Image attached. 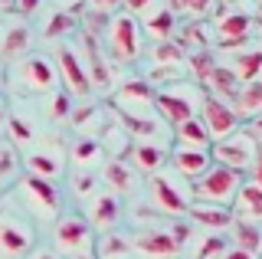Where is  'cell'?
<instances>
[{
	"label": "cell",
	"instance_id": "cell-46",
	"mask_svg": "<svg viewBox=\"0 0 262 259\" xmlns=\"http://www.w3.org/2000/svg\"><path fill=\"white\" fill-rule=\"evenodd\" d=\"M7 121H10V112H7V102L0 99V138L7 135Z\"/></svg>",
	"mask_w": 262,
	"mask_h": 259
},
{
	"label": "cell",
	"instance_id": "cell-42",
	"mask_svg": "<svg viewBox=\"0 0 262 259\" xmlns=\"http://www.w3.org/2000/svg\"><path fill=\"white\" fill-rule=\"evenodd\" d=\"M151 7H154V0H125L128 17H135V13H141V17H144V13L151 10Z\"/></svg>",
	"mask_w": 262,
	"mask_h": 259
},
{
	"label": "cell",
	"instance_id": "cell-18",
	"mask_svg": "<svg viewBox=\"0 0 262 259\" xmlns=\"http://www.w3.org/2000/svg\"><path fill=\"white\" fill-rule=\"evenodd\" d=\"M174 138H177V148H193V151H210V132L203 128L200 118H190V121H180L174 125Z\"/></svg>",
	"mask_w": 262,
	"mask_h": 259
},
{
	"label": "cell",
	"instance_id": "cell-29",
	"mask_svg": "<svg viewBox=\"0 0 262 259\" xmlns=\"http://www.w3.org/2000/svg\"><path fill=\"white\" fill-rule=\"evenodd\" d=\"M233 243H236V249L256 256L259 249H262V233H259V226H256V223L233 220Z\"/></svg>",
	"mask_w": 262,
	"mask_h": 259
},
{
	"label": "cell",
	"instance_id": "cell-30",
	"mask_svg": "<svg viewBox=\"0 0 262 259\" xmlns=\"http://www.w3.org/2000/svg\"><path fill=\"white\" fill-rule=\"evenodd\" d=\"M16 174H20V151L10 141H0V190L16 181Z\"/></svg>",
	"mask_w": 262,
	"mask_h": 259
},
{
	"label": "cell",
	"instance_id": "cell-37",
	"mask_svg": "<svg viewBox=\"0 0 262 259\" xmlns=\"http://www.w3.org/2000/svg\"><path fill=\"white\" fill-rule=\"evenodd\" d=\"M69 30H72V13H56V17L46 23V36H49V39L69 33Z\"/></svg>",
	"mask_w": 262,
	"mask_h": 259
},
{
	"label": "cell",
	"instance_id": "cell-17",
	"mask_svg": "<svg viewBox=\"0 0 262 259\" xmlns=\"http://www.w3.org/2000/svg\"><path fill=\"white\" fill-rule=\"evenodd\" d=\"M154 109H158L161 118H167L170 125H180V121L193 118V102L187 99V95H177V92H158L154 95Z\"/></svg>",
	"mask_w": 262,
	"mask_h": 259
},
{
	"label": "cell",
	"instance_id": "cell-3",
	"mask_svg": "<svg viewBox=\"0 0 262 259\" xmlns=\"http://www.w3.org/2000/svg\"><path fill=\"white\" fill-rule=\"evenodd\" d=\"M53 243H56V253H62V256H69V259L92 256V249H95L92 226L82 220V217H76V213H66V217L56 220Z\"/></svg>",
	"mask_w": 262,
	"mask_h": 259
},
{
	"label": "cell",
	"instance_id": "cell-36",
	"mask_svg": "<svg viewBox=\"0 0 262 259\" xmlns=\"http://www.w3.org/2000/svg\"><path fill=\"white\" fill-rule=\"evenodd\" d=\"M190 66H193V72H196V79H200V82H207V79L213 76V69H216V59H213V56L203 50V53H193V56H190Z\"/></svg>",
	"mask_w": 262,
	"mask_h": 259
},
{
	"label": "cell",
	"instance_id": "cell-9",
	"mask_svg": "<svg viewBox=\"0 0 262 259\" xmlns=\"http://www.w3.org/2000/svg\"><path fill=\"white\" fill-rule=\"evenodd\" d=\"M151 197H154V204H158V210H164V213H170V217H184L187 210H190V197H187L184 187H177L167 174L151 177Z\"/></svg>",
	"mask_w": 262,
	"mask_h": 259
},
{
	"label": "cell",
	"instance_id": "cell-32",
	"mask_svg": "<svg viewBox=\"0 0 262 259\" xmlns=\"http://www.w3.org/2000/svg\"><path fill=\"white\" fill-rule=\"evenodd\" d=\"M72 125L82 132V138H92L98 128H102V109H95V105H85V109L72 112Z\"/></svg>",
	"mask_w": 262,
	"mask_h": 259
},
{
	"label": "cell",
	"instance_id": "cell-51",
	"mask_svg": "<svg viewBox=\"0 0 262 259\" xmlns=\"http://www.w3.org/2000/svg\"><path fill=\"white\" fill-rule=\"evenodd\" d=\"M4 30H7V23H4V17H0V36H4Z\"/></svg>",
	"mask_w": 262,
	"mask_h": 259
},
{
	"label": "cell",
	"instance_id": "cell-52",
	"mask_svg": "<svg viewBox=\"0 0 262 259\" xmlns=\"http://www.w3.org/2000/svg\"><path fill=\"white\" fill-rule=\"evenodd\" d=\"M79 259H92V256H79Z\"/></svg>",
	"mask_w": 262,
	"mask_h": 259
},
{
	"label": "cell",
	"instance_id": "cell-20",
	"mask_svg": "<svg viewBox=\"0 0 262 259\" xmlns=\"http://www.w3.org/2000/svg\"><path fill=\"white\" fill-rule=\"evenodd\" d=\"M190 220L193 223H203L210 230H229L233 226V210L229 207H213V204H190Z\"/></svg>",
	"mask_w": 262,
	"mask_h": 259
},
{
	"label": "cell",
	"instance_id": "cell-34",
	"mask_svg": "<svg viewBox=\"0 0 262 259\" xmlns=\"http://www.w3.org/2000/svg\"><path fill=\"white\" fill-rule=\"evenodd\" d=\"M184 46L180 43H158L154 46V62H158V66H180V59H184Z\"/></svg>",
	"mask_w": 262,
	"mask_h": 259
},
{
	"label": "cell",
	"instance_id": "cell-2",
	"mask_svg": "<svg viewBox=\"0 0 262 259\" xmlns=\"http://www.w3.org/2000/svg\"><path fill=\"white\" fill-rule=\"evenodd\" d=\"M239 187H243V174L229 171L223 164H210V171L193 181V197H196V204L226 207V204H233Z\"/></svg>",
	"mask_w": 262,
	"mask_h": 259
},
{
	"label": "cell",
	"instance_id": "cell-49",
	"mask_svg": "<svg viewBox=\"0 0 262 259\" xmlns=\"http://www.w3.org/2000/svg\"><path fill=\"white\" fill-rule=\"evenodd\" d=\"M249 132H252V135H262V115L252 118V128H249Z\"/></svg>",
	"mask_w": 262,
	"mask_h": 259
},
{
	"label": "cell",
	"instance_id": "cell-19",
	"mask_svg": "<svg viewBox=\"0 0 262 259\" xmlns=\"http://www.w3.org/2000/svg\"><path fill=\"white\" fill-rule=\"evenodd\" d=\"M30 27L27 23H13V27H7L4 30V36H0V56L4 59H20V56H27L30 50Z\"/></svg>",
	"mask_w": 262,
	"mask_h": 259
},
{
	"label": "cell",
	"instance_id": "cell-4",
	"mask_svg": "<svg viewBox=\"0 0 262 259\" xmlns=\"http://www.w3.org/2000/svg\"><path fill=\"white\" fill-rule=\"evenodd\" d=\"M16 193H20V204L30 210L39 220H56L59 213V190L53 187V181H43V177H20L16 181Z\"/></svg>",
	"mask_w": 262,
	"mask_h": 259
},
{
	"label": "cell",
	"instance_id": "cell-11",
	"mask_svg": "<svg viewBox=\"0 0 262 259\" xmlns=\"http://www.w3.org/2000/svg\"><path fill=\"white\" fill-rule=\"evenodd\" d=\"M154 89L141 82V79H131V82H125L115 92V105H118V115H144V112H151L154 105Z\"/></svg>",
	"mask_w": 262,
	"mask_h": 259
},
{
	"label": "cell",
	"instance_id": "cell-33",
	"mask_svg": "<svg viewBox=\"0 0 262 259\" xmlns=\"http://www.w3.org/2000/svg\"><path fill=\"white\" fill-rule=\"evenodd\" d=\"M131 243L125 236H118V233H108V236L98 240V259H115V256H128L131 253Z\"/></svg>",
	"mask_w": 262,
	"mask_h": 259
},
{
	"label": "cell",
	"instance_id": "cell-5",
	"mask_svg": "<svg viewBox=\"0 0 262 259\" xmlns=\"http://www.w3.org/2000/svg\"><path fill=\"white\" fill-rule=\"evenodd\" d=\"M13 79L23 92H49L56 85V69L46 56H23L13 66Z\"/></svg>",
	"mask_w": 262,
	"mask_h": 259
},
{
	"label": "cell",
	"instance_id": "cell-26",
	"mask_svg": "<svg viewBox=\"0 0 262 259\" xmlns=\"http://www.w3.org/2000/svg\"><path fill=\"white\" fill-rule=\"evenodd\" d=\"M233 112H236L239 118H243V115H246V118L262 115V85H259V82L243 85L239 95H236V102H233Z\"/></svg>",
	"mask_w": 262,
	"mask_h": 259
},
{
	"label": "cell",
	"instance_id": "cell-25",
	"mask_svg": "<svg viewBox=\"0 0 262 259\" xmlns=\"http://www.w3.org/2000/svg\"><path fill=\"white\" fill-rule=\"evenodd\" d=\"M69 161L76 167H82V171H89L92 164L102 161V141L98 138H76V144L69 151Z\"/></svg>",
	"mask_w": 262,
	"mask_h": 259
},
{
	"label": "cell",
	"instance_id": "cell-48",
	"mask_svg": "<svg viewBox=\"0 0 262 259\" xmlns=\"http://www.w3.org/2000/svg\"><path fill=\"white\" fill-rule=\"evenodd\" d=\"M223 259H256V256H249V253H243V249H226V253H223Z\"/></svg>",
	"mask_w": 262,
	"mask_h": 259
},
{
	"label": "cell",
	"instance_id": "cell-6",
	"mask_svg": "<svg viewBox=\"0 0 262 259\" xmlns=\"http://www.w3.org/2000/svg\"><path fill=\"white\" fill-rule=\"evenodd\" d=\"M138 46H141V36H138V23L128 13H118V17L108 20V50L115 59L131 62L138 56Z\"/></svg>",
	"mask_w": 262,
	"mask_h": 259
},
{
	"label": "cell",
	"instance_id": "cell-8",
	"mask_svg": "<svg viewBox=\"0 0 262 259\" xmlns=\"http://www.w3.org/2000/svg\"><path fill=\"white\" fill-rule=\"evenodd\" d=\"M203 128L210 132V138L213 141H223L229 138V135L239 128V115L233 112V105H226V102H220V99H207L203 102Z\"/></svg>",
	"mask_w": 262,
	"mask_h": 259
},
{
	"label": "cell",
	"instance_id": "cell-45",
	"mask_svg": "<svg viewBox=\"0 0 262 259\" xmlns=\"http://www.w3.org/2000/svg\"><path fill=\"white\" fill-rule=\"evenodd\" d=\"M249 171H252V184H256V187L262 190V155L256 158V164H252V167H249Z\"/></svg>",
	"mask_w": 262,
	"mask_h": 259
},
{
	"label": "cell",
	"instance_id": "cell-27",
	"mask_svg": "<svg viewBox=\"0 0 262 259\" xmlns=\"http://www.w3.org/2000/svg\"><path fill=\"white\" fill-rule=\"evenodd\" d=\"M105 184H108L112 190H118V193L135 190V171L128 167V161L112 158L108 164H105Z\"/></svg>",
	"mask_w": 262,
	"mask_h": 259
},
{
	"label": "cell",
	"instance_id": "cell-14",
	"mask_svg": "<svg viewBox=\"0 0 262 259\" xmlns=\"http://www.w3.org/2000/svg\"><path fill=\"white\" fill-rule=\"evenodd\" d=\"M170 164H174V171L180 177H187V181H196V177H203L210 171L213 158L210 151H193V148H174L170 151Z\"/></svg>",
	"mask_w": 262,
	"mask_h": 259
},
{
	"label": "cell",
	"instance_id": "cell-53",
	"mask_svg": "<svg viewBox=\"0 0 262 259\" xmlns=\"http://www.w3.org/2000/svg\"><path fill=\"white\" fill-rule=\"evenodd\" d=\"M259 85H262V76H259Z\"/></svg>",
	"mask_w": 262,
	"mask_h": 259
},
{
	"label": "cell",
	"instance_id": "cell-22",
	"mask_svg": "<svg viewBox=\"0 0 262 259\" xmlns=\"http://www.w3.org/2000/svg\"><path fill=\"white\" fill-rule=\"evenodd\" d=\"M207 85H213V99H220V102H236V95H239V89H243V82L236 79V72L233 69H226V66H216L213 69V76L207 79Z\"/></svg>",
	"mask_w": 262,
	"mask_h": 259
},
{
	"label": "cell",
	"instance_id": "cell-44",
	"mask_svg": "<svg viewBox=\"0 0 262 259\" xmlns=\"http://www.w3.org/2000/svg\"><path fill=\"white\" fill-rule=\"evenodd\" d=\"M118 4H125V0H92V7L95 10H102V13H108V10H115Z\"/></svg>",
	"mask_w": 262,
	"mask_h": 259
},
{
	"label": "cell",
	"instance_id": "cell-21",
	"mask_svg": "<svg viewBox=\"0 0 262 259\" xmlns=\"http://www.w3.org/2000/svg\"><path fill=\"white\" fill-rule=\"evenodd\" d=\"M131 246L138 249V253H147V256H174L177 253V243H174V236H170L167 230H154V233H141Z\"/></svg>",
	"mask_w": 262,
	"mask_h": 259
},
{
	"label": "cell",
	"instance_id": "cell-16",
	"mask_svg": "<svg viewBox=\"0 0 262 259\" xmlns=\"http://www.w3.org/2000/svg\"><path fill=\"white\" fill-rule=\"evenodd\" d=\"M59 69H62V82L69 85V92H76V95H89V92H92V79H89V72L82 69L79 56L72 50L59 53Z\"/></svg>",
	"mask_w": 262,
	"mask_h": 259
},
{
	"label": "cell",
	"instance_id": "cell-24",
	"mask_svg": "<svg viewBox=\"0 0 262 259\" xmlns=\"http://www.w3.org/2000/svg\"><path fill=\"white\" fill-rule=\"evenodd\" d=\"M118 220V200L112 197V193H98L92 197V204H89V226H112Z\"/></svg>",
	"mask_w": 262,
	"mask_h": 259
},
{
	"label": "cell",
	"instance_id": "cell-28",
	"mask_svg": "<svg viewBox=\"0 0 262 259\" xmlns=\"http://www.w3.org/2000/svg\"><path fill=\"white\" fill-rule=\"evenodd\" d=\"M233 72H236V79H239L243 85H249V82H259V72H262V50H246L236 56V62H233Z\"/></svg>",
	"mask_w": 262,
	"mask_h": 259
},
{
	"label": "cell",
	"instance_id": "cell-1",
	"mask_svg": "<svg viewBox=\"0 0 262 259\" xmlns=\"http://www.w3.org/2000/svg\"><path fill=\"white\" fill-rule=\"evenodd\" d=\"M259 155H262L259 138L249 132V128H246V132H233L223 141H213V151H210L213 164H223V167H229V171H236V174L249 171Z\"/></svg>",
	"mask_w": 262,
	"mask_h": 259
},
{
	"label": "cell",
	"instance_id": "cell-38",
	"mask_svg": "<svg viewBox=\"0 0 262 259\" xmlns=\"http://www.w3.org/2000/svg\"><path fill=\"white\" fill-rule=\"evenodd\" d=\"M180 43H187V46H200V53H203V46H207L210 39H207V33H203L200 23H190V27H184V36H180Z\"/></svg>",
	"mask_w": 262,
	"mask_h": 259
},
{
	"label": "cell",
	"instance_id": "cell-50",
	"mask_svg": "<svg viewBox=\"0 0 262 259\" xmlns=\"http://www.w3.org/2000/svg\"><path fill=\"white\" fill-rule=\"evenodd\" d=\"M13 7V0H0V10H10Z\"/></svg>",
	"mask_w": 262,
	"mask_h": 259
},
{
	"label": "cell",
	"instance_id": "cell-40",
	"mask_svg": "<svg viewBox=\"0 0 262 259\" xmlns=\"http://www.w3.org/2000/svg\"><path fill=\"white\" fill-rule=\"evenodd\" d=\"M95 187V177L92 174H76L72 177V190H76V197H89Z\"/></svg>",
	"mask_w": 262,
	"mask_h": 259
},
{
	"label": "cell",
	"instance_id": "cell-23",
	"mask_svg": "<svg viewBox=\"0 0 262 259\" xmlns=\"http://www.w3.org/2000/svg\"><path fill=\"white\" fill-rule=\"evenodd\" d=\"M144 30H147V33H151L154 39L167 43L170 33L177 30V23H174V10H170V7H158V10H147V13H144Z\"/></svg>",
	"mask_w": 262,
	"mask_h": 259
},
{
	"label": "cell",
	"instance_id": "cell-39",
	"mask_svg": "<svg viewBox=\"0 0 262 259\" xmlns=\"http://www.w3.org/2000/svg\"><path fill=\"white\" fill-rule=\"evenodd\" d=\"M49 118H69V95L66 92H56L53 95V102H49Z\"/></svg>",
	"mask_w": 262,
	"mask_h": 259
},
{
	"label": "cell",
	"instance_id": "cell-7",
	"mask_svg": "<svg viewBox=\"0 0 262 259\" xmlns=\"http://www.w3.org/2000/svg\"><path fill=\"white\" fill-rule=\"evenodd\" d=\"M0 253L10 259L33 253V226L20 217H0Z\"/></svg>",
	"mask_w": 262,
	"mask_h": 259
},
{
	"label": "cell",
	"instance_id": "cell-12",
	"mask_svg": "<svg viewBox=\"0 0 262 259\" xmlns=\"http://www.w3.org/2000/svg\"><path fill=\"white\" fill-rule=\"evenodd\" d=\"M249 27L252 20L246 17L239 10H229L223 20H216V39L223 50H236V46H246V39H249Z\"/></svg>",
	"mask_w": 262,
	"mask_h": 259
},
{
	"label": "cell",
	"instance_id": "cell-13",
	"mask_svg": "<svg viewBox=\"0 0 262 259\" xmlns=\"http://www.w3.org/2000/svg\"><path fill=\"white\" fill-rule=\"evenodd\" d=\"M125 158H131L135 171L141 174H161V167L167 164V151L161 144H151V141H131V148L125 151Z\"/></svg>",
	"mask_w": 262,
	"mask_h": 259
},
{
	"label": "cell",
	"instance_id": "cell-47",
	"mask_svg": "<svg viewBox=\"0 0 262 259\" xmlns=\"http://www.w3.org/2000/svg\"><path fill=\"white\" fill-rule=\"evenodd\" d=\"M30 259H59V256H56V249H43V246H36V249L30 253Z\"/></svg>",
	"mask_w": 262,
	"mask_h": 259
},
{
	"label": "cell",
	"instance_id": "cell-54",
	"mask_svg": "<svg viewBox=\"0 0 262 259\" xmlns=\"http://www.w3.org/2000/svg\"><path fill=\"white\" fill-rule=\"evenodd\" d=\"M259 253H262V249H259Z\"/></svg>",
	"mask_w": 262,
	"mask_h": 259
},
{
	"label": "cell",
	"instance_id": "cell-43",
	"mask_svg": "<svg viewBox=\"0 0 262 259\" xmlns=\"http://www.w3.org/2000/svg\"><path fill=\"white\" fill-rule=\"evenodd\" d=\"M13 7L20 13H36L39 10V0H13Z\"/></svg>",
	"mask_w": 262,
	"mask_h": 259
},
{
	"label": "cell",
	"instance_id": "cell-10",
	"mask_svg": "<svg viewBox=\"0 0 262 259\" xmlns=\"http://www.w3.org/2000/svg\"><path fill=\"white\" fill-rule=\"evenodd\" d=\"M23 161H27L30 174H33V177H43V181L59 177L62 167H66V155H62L59 144H33Z\"/></svg>",
	"mask_w": 262,
	"mask_h": 259
},
{
	"label": "cell",
	"instance_id": "cell-35",
	"mask_svg": "<svg viewBox=\"0 0 262 259\" xmlns=\"http://www.w3.org/2000/svg\"><path fill=\"white\" fill-rule=\"evenodd\" d=\"M229 249V240L220 236V233H213V236H207L200 243V253H196V259H213V256H223Z\"/></svg>",
	"mask_w": 262,
	"mask_h": 259
},
{
	"label": "cell",
	"instance_id": "cell-31",
	"mask_svg": "<svg viewBox=\"0 0 262 259\" xmlns=\"http://www.w3.org/2000/svg\"><path fill=\"white\" fill-rule=\"evenodd\" d=\"M7 135H10L13 148H33V141H36V128H33L27 118H20V115H10V121H7Z\"/></svg>",
	"mask_w": 262,
	"mask_h": 259
},
{
	"label": "cell",
	"instance_id": "cell-15",
	"mask_svg": "<svg viewBox=\"0 0 262 259\" xmlns=\"http://www.w3.org/2000/svg\"><path fill=\"white\" fill-rule=\"evenodd\" d=\"M233 220L243 223H259L262 220V190L256 184H243L233 197Z\"/></svg>",
	"mask_w": 262,
	"mask_h": 259
},
{
	"label": "cell",
	"instance_id": "cell-41",
	"mask_svg": "<svg viewBox=\"0 0 262 259\" xmlns=\"http://www.w3.org/2000/svg\"><path fill=\"white\" fill-rule=\"evenodd\" d=\"M213 7V0H180V10H187L190 17H203Z\"/></svg>",
	"mask_w": 262,
	"mask_h": 259
}]
</instances>
